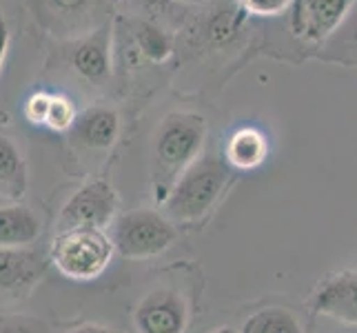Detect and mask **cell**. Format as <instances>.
Returning <instances> with one entry per match:
<instances>
[{
  "label": "cell",
  "mask_w": 357,
  "mask_h": 333,
  "mask_svg": "<svg viewBox=\"0 0 357 333\" xmlns=\"http://www.w3.org/2000/svg\"><path fill=\"white\" fill-rule=\"evenodd\" d=\"M233 171L236 169L227 163L225 156H200L169 189L165 200L169 220L184 225L206 216L231 184Z\"/></svg>",
  "instance_id": "obj_1"
},
{
  "label": "cell",
  "mask_w": 357,
  "mask_h": 333,
  "mask_svg": "<svg viewBox=\"0 0 357 333\" xmlns=\"http://www.w3.org/2000/svg\"><path fill=\"white\" fill-rule=\"evenodd\" d=\"M206 138V122L191 111H174L160 122L153 142V169L162 189L174 187L176 180L195 160Z\"/></svg>",
  "instance_id": "obj_2"
},
{
  "label": "cell",
  "mask_w": 357,
  "mask_h": 333,
  "mask_svg": "<svg viewBox=\"0 0 357 333\" xmlns=\"http://www.w3.org/2000/svg\"><path fill=\"white\" fill-rule=\"evenodd\" d=\"M116 246L107 229L76 227L56 231L49 260L69 280L89 282L100 278L112 262Z\"/></svg>",
  "instance_id": "obj_3"
},
{
  "label": "cell",
  "mask_w": 357,
  "mask_h": 333,
  "mask_svg": "<svg viewBox=\"0 0 357 333\" xmlns=\"http://www.w3.org/2000/svg\"><path fill=\"white\" fill-rule=\"evenodd\" d=\"M112 242L116 251L129 260H146L165 253L176 242V222L155 209H133L120 214L112 225Z\"/></svg>",
  "instance_id": "obj_4"
},
{
  "label": "cell",
  "mask_w": 357,
  "mask_h": 333,
  "mask_svg": "<svg viewBox=\"0 0 357 333\" xmlns=\"http://www.w3.org/2000/svg\"><path fill=\"white\" fill-rule=\"evenodd\" d=\"M40 27L60 38H82L109 24L112 0H29Z\"/></svg>",
  "instance_id": "obj_5"
},
{
  "label": "cell",
  "mask_w": 357,
  "mask_h": 333,
  "mask_svg": "<svg viewBox=\"0 0 357 333\" xmlns=\"http://www.w3.org/2000/svg\"><path fill=\"white\" fill-rule=\"evenodd\" d=\"M118 205L120 200L112 182L105 178L89 180L60 209L56 231L76 227L107 229L118 218Z\"/></svg>",
  "instance_id": "obj_6"
},
{
  "label": "cell",
  "mask_w": 357,
  "mask_h": 333,
  "mask_svg": "<svg viewBox=\"0 0 357 333\" xmlns=\"http://www.w3.org/2000/svg\"><path fill=\"white\" fill-rule=\"evenodd\" d=\"M355 0H293L291 31L300 43L322 47L349 16Z\"/></svg>",
  "instance_id": "obj_7"
},
{
  "label": "cell",
  "mask_w": 357,
  "mask_h": 333,
  "mask_svg": "<svg viewBox=\"0 0 357 333\" xmlns=\"http://www.w3.org/2000/svg\"><path fill=\"white\" fill-rule=\"evenodd\" d=\"M187 320V304L174 289H155L146 293L133 313V325L138 333H184Z\"/></svg>",
  "instance_id": "obj_8"
},
{
  "label": "cell",
  "mask_w": 357,
  "mask_h": 333,
  "mask_svg": "<svg viewBox=\"0 0 357 333\" xmlns=\"http://www.w3.org/2000/svg\"><path fill=\"white\" fill-rule=\"evenodd\" d=\"M40 276L43 260L33 249H0V302L22 300Z\"/></svg>",
  "instance_id": "obj_9"
},
{
  "label": "cell",
  "mask_w": 357,
  "mask_h": 333,
  "mask_svg": "<svg viewBox=\"0 0 357 333\" xmlns=\"http://www.w3.org/2000/svg\"><path fill=\"white\" fill-rule=\"evenodd\" d=\"M313 311L342 325H357V271L326 278L313 295Z\"/></svg>",
  "instance_id": "obj_10"
},
{
  "label": "cell",
  "mask_w": 357,
  "mask_h": 333,
  "mask_svg": "<svg viewBox=\"0 0 357 333\" xmlns=\"http://www.w3.org/2000/svg\"><path fill=\"white\" fill-rule=\"evenodd\" d=\"M71 67L89 82H102L112 73V27L96 29L76 40L71 52Z\"/></svg>",
  "instance_id": "obj_11"
},
{
  "label": "cell",
  "mask_w": 357,
  "mask_h": 333,
  "mask_svg": "<svg viewBox=\"0 0 357 333\" xmlns=\"http://www.w3.org/2000/svg\"><path fill=\"white\" fill-rule=\"evenodd\" d=\"M71 138L76 145L89 151H107L120 133V118L116 109L96 105L80 111L73 122Z\"/></svg>",
  "instance_id": "obj_12"
},
{
  "label": "cell",
  "mask_w": 357,
  "mask_h": 333,
  "mask_svg": "<svg viewBox=\"0 0 357 333\" xmlns=\"http://www.w3.org/2000/svg\"><path fill=\"white\" fill-rule=\"evenodd\" d=\"M40 233L43 222L27 205L7 202L0 207V249H29Z\"/></svg>",
  "instance_id": "obj_13"
},
{
  "label": "cell",
  "mask_w": 357,
  "mask_h": 333,
  "mask_svg": "<svg viewBox=\"0 0 357 333\" xmlns=\"http://www.w3.org/2000/svg\"><path fill=\"white\" fill-rule=\"evenodd\" d=\"M24 116L33 125L47 127L52 131H69L78 114L71 98L52 91H36L24 103Z\"/></svg>",
  "instance_id": "obj_14"
},
{
  "label": "cell",
  "mask_w": 357,
  "mask_h": 333,
  "mask_svg": "<svg viewBox=\"0 0 357 333\" xmlns=\"http://www.w3.org/2000/svg\"><path fill=\"white\" fill-rule=\"evenodd\" d=\"M268 156V140L266 135L255 127H240L227 140L225 158L236 171H251L257 169Z\"/></svg>",
  "instance_id": "obj_15"
},
{
  "label": "cell",
  "mask_w": 357,
  "mask_h": 333,
  "mask_svg": "<svg viewBox=\"0 0 357 333\" xmlns=\"http://www.w3.org/2000/svg\"><path fill=\"white\" fill-rule=\"evenodd\" d=\"M27 191V163L18 145L0 133V200L18 202Z\"/></svg>",
  "instance_id": "obj_16"
},
{
  "label": "cell",
  "mask_w": 357,
  "mask_h": 333,
  "mask_svg": "<svg viewBox=\"0 0 357 333\" xmlns=\"http://www.w3.org/2000/svg\"><path fill=\"white\" fill-rule=\"evenodd\" d=\"M317 56L324 63H335L344 67H357V0L349 16L337 27V31L319 47Z\"/></svg>",
  "instance_id": "obj_17"
},
{
  "label": "cell",
  "mask_w": 357,
  "mask_h": 333,
  "mask_svg": "<svg viewBox=\"0 0 357 333\" xmlns=\"http://www.w3.org/2000/svg\"><path fill=\"white\" fill-rule=\"evenodd\" d=\"M244 11L240 5L236 7H215L208 18L204 20V38L208 40L211 47H227L238 38V34L242 31V20H244Z\"/></svg>",
  "instance_id": "obj_18"
},
{
  "label": "cell",
  "mask_w": 357,
  "mask_h": 333,
  "mask_svg": "<svg viewBox=\"0 0 357 333\" xmlns=\"http://www.w3.org/2000/svg\"><path fill=\"white\" fill-rule=\"evenodd\" d=\"M240 333H304V329L293 311L284 306H266L246 320Z\"/></svg>",
  "instance_id": "obj_19"
},
{
  "label": "cell",
  "mask_w": 357,
  "mask_h": 333,
  "mask_svg": "<svg viewBox=\"0 0 357 333\" xmlns=\"http://www.w3.org/2000/svg\"><path fill=\"white\" fill-rule=\"evenodd\" d=\"M131 40L138 47V54L144 60H151V63H165L174 52V43H171L169 34L146 20L135 24L131 31Z\"/></svg>",
  "instance_id": "obj_20"
},
{
  "label": "cell",
  "mask_w": 357,
  "mask_h": 333,
  "mask_svg": "<svg viewBox=\"0 0 357 333\" xmlns=\"http://www.w3.org/2000/svg\"><path fill=\"white\" fill-rule=\"evenodd\" d=\"M0 333H52V329L38 316L14 313L0 316Z\"/></svg>",
  "instance_id": "obj_21"
},
{
  "label": "cell",
  "mask_w": 357,
  "mask_h": 333,
  "mask_svg": "<svg viewBox=\"0 0 357 333\" xmlns=\"http://www.w3.org/2000/svg\"><path fill=\"white\" fill-rule=\"evenodd\" d=\"M240 9L246 16H260V18H271L284 14L291 9L293 0H238Z\"/></svg>",
  "instance_id": "obj_22"
},
{
  "label": "cell",
  "mask_w": 357,
  "mask_h": 333,
  "mask_svg": "<svg viewBox=\"0 0 357 333\" xmlns=\"http://www.w3.org/2000/svg\"><path fill=\"white\" fill-rule=\"evenodd\" d=\"M65 333H125V331L112 329V327H105V325H80V327L67 329Z\"/></svg>",
  "instance_id": "obj_23"
},
{
  "label": "cell",
  "mask_w": 357,
  "mask_h": 333,
  "mask_svg": "<svg viewBox=\"0 0 357 333\" xmlns=\"http://www.w3.org/2000/svg\"><path fill=\"white\" fill-rule=\"evenodd\" d=\"M7 49H9V29H7L5 20L0 18V69H3L5 56H7Z\"/></svg>",
  "instance_id": "obj_24"
},
{
  "label": "cell",
  "mask_w": 357,
  "mask_h": 333,
  "mask_svg": "<svg viewBox=\"0 0 357 333\" xmlns=\"http://www.w3.org/2000/svg\"><path fill=\"white\" fill-rule=\"evenodd\" d=\"M208 333H240V331H236V329H233V327H218V329L208 331Z\"/></svg>",
  "instance_id": "obj_25"
},
{
  "label": "cell",
  "mask_w": 357,
  "mask_h": 333,
  "mask_svg": "<svg viewBox=\"0 0 357 333\" xmlns=\"http://www.w3.org/2000/svg\"><path fill=\"white\" fill-rule=\"evenodd\" d=\"M180 3H193V0H180Z\"/></svg>",
  "instance_id": "obj_26"
},
{
  "label": "cell",
  "mask_w": 357,
  "mask_h": 333,
  "mask_svg": "<svg viewBox=\"0 0 357 333\" xmlns=\"http://www.w3.org/2000/svg\"><path fill=\"white\" fill-rule=\"evenodd\" d=\"M0 18H3V16H0Z\"/></svg>",
  "instance_id": "obj_27"
}]
</instances>
